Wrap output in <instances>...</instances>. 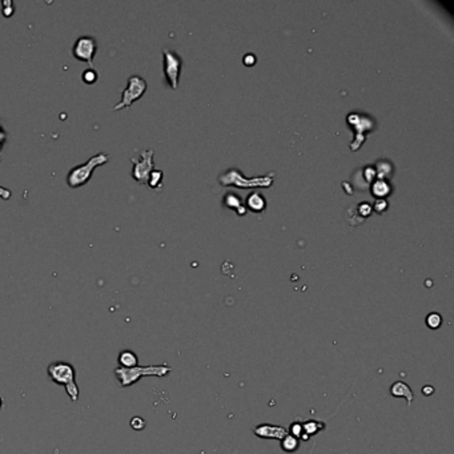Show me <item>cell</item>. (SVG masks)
Listing matches in <instances>:
<instances>
[{"label": "cell", "instance_id": "6da1fadb", "mask_svg": "<svg viewBox=\"0 0 454 454\" xmlns=\"http://www.w3.org/2000/svg\"><path fill=\"white\" fill-rule=\"evenodd\" d=\"M172 372V368L169 365H147V366H140L137 365L135 368H118L115 369L114 373L118 381L120 382L121 388H128V386L136 384L141 377H160L163 378L168 376Z\"/></svg>", "mask_w": 454, "mask_h": 454}, {"label": "cell", "instance_id": "7a4b0ae2", "mask_svg": "<svg viewBox=\"0 0 454 454\" xmlns=\"http://www.w3.org/2000/svg\"><path fill=\"white\" fill-rule=\"evenodd\" d=\"M109 159H111V154L99 152L97 154H93L92 157H90L86 163L79 164L76 167L71 168L65 177L67 185L69 188H80V186L86 185L87 182L91 180L93 171L108 163Z\"/></svg>", "mask_w": 454, "mask_h": 454}, {"label": "cell", "instance_id": "3957f363", "mask_svg": "<svg viewBox=\"0 0 454 454\" xmlns=\"http://www.w3.org/2000/svg\"><path fill=\"white\" fill-rule=\"evenodd\" d=\"M48 376L55 384H59L65 388L67 394L73 402L79 400V386L76 384V370L72 363L65 361H55L51 363L47 368Z\"/></svg>", "mask_w": 454, "mask_h": 454}, {"label": "cell", "instance_id": "277c9868", "mask_svg": "<svg viewBox=\"0 0 454 454\" xmlns=\"http://www.w3.org/2000/svg\"><path fill=\"white\" fill-rule=\"evenodd\" d=\"M274 173L269 172L264 177H254V179H245L237 169H228L218 176V182L223 185H236L241 188H252V186H263L268 188L272 185Z\"/></svg>", "mask_w": 454, "mask_h": 454}, {"label": "cell", "instance_id": "5b68a950", "mask_svg": "<svg viewBox=\"0 0 454 454\" xmlns=\"http://www.w3.org/2000/svg\"><path fill=\"white\" fill-rule=\"evenodd\" d=\"M147 82L139 75H132L128 79L127 87L125 90L121 92V100L119 101L118 104H115V107L112 109L114 111H121V109L129 108L133 103L139 99L143 97V95L147 91Z\"/></svg>", "mask_w": 454, "mask_h": 454}, {"label": "cell", "instance_id": "8992f818", "mask_svg": "<svg viewBox=\"0 0 454 454\" xmlns=\"http://www.w3.org/2000/svg\"><path fill=\"white\" fill-rule=\"evenodd\" d=\"M153 150H141L137 157H132V179L139 184H147L150 175L154 169Z\"/></svg>", "mask_w": 454, "mask_h": 454}, {"label": "cell", "instance_id": "52a82bcc", "mask_svg": "<svg viewBox=\"0 0 454 454\" xmlns=\"http://www.w3.org/2000/svg\"><path fill=\"white\" fill-rule=\"evenodd\" d=\"M163 60H164V75L168 82L169 87L176 90L179 86V77H180V71H182V60L176 54L175 51L164 48L163 50Z\"/></svg>", "mask_w": 454, "mask_h": 454}, {"label": "cell", "instance_id": "ba28073f", "mask_svg": "<svg viewBox=\"0 0 454 454\" xmlns=\"http://www.w3.org/2000/svg\"><path fill=\"white\" fill-rule=\"evenodd\" d=\"M97 52V40L93 36H80L72 47V56L87 64L93 63Z\"/></svg>", "mask_w": 454, "mask_h": 454}, {"label": "cell", "instance_id": "9c48e42d", "mask_svg": "<svg viewBox=\"0 0 454 454\" xmlns=\"http://www.w3.org/2000/svg\"><path fill=\"white\" fill-rule=\"evenodd\" d=\"M348 121H349L352 125H354V127H356V131H357V135L354 137V141L350 144V148L353 151H356L359 150L360 146L363 144V141L365 140L363 132L372 129V128L374 127V121H373L370 118H368V116H361V115L357 114H350L349 116H348Z\"/></svg>", "mask_w": 454, "mask_h": 454}, {"label": "cell", "instance_id": "30bf717a", "mask_svg": "<svg viewBox=\"0 0 454 454\" xmlns=\"http://www.w3.org/2000/svg\"><path fill=\"white\" fill-rule=\"evenodd\" d=\"M254 436L265 440H280L281 441L284 437L288 434L285 426L280 425H271V424H260L257 426L253 427Z\"/></svg>", "mask_w": 454, "mask_h": 454}, {"label": "cell", "instance_id": "8fae6325", "mask_svg": "<svg viewBox=\"0 0 454 454\" xmlns=\"http://www.w3.org/2000/svg\"><path fill=\"white\" fill-rule=\"evenodd\" d=\"M389 393H391V395H393L394 398H401V397L405 398L408 406H410L414 400L413 391H412V389H410V386H409L408 384L404 381H395L394 384L391 386Z\"/></svg>", "mask_w": 454, "mask_h": 454}, {"label": "cell", "instance_id": "7c38bea8", "mask_svg": "<svg viewBox=\"0 0 454 454\" xmlns=\"http://www.w3.org/2000/svg\"><path fill=\"white\" fill-rule=\"evenodd\" d=\"M118 363L120 365V368H135L139 363V359H137V354L132 350H123L119 353Z\"/></svg>", "mask_w": 454, "mask_h": 454}, {"label": "cell", "instance_id": "4fadbf2b", "mask_svg": "<svg viewBox=\"0 0 454 454\" xmlns=\"http://www.w3.org/2000/svg\"><path fill=\"white\" fill-rule=\"evenodd\" d=\"M246 207L250 209V211H253V212H261L265 209L267 207V203H265V197L263 195H260L257 192H253V193H250L248 196V199H246Z\"/></svg>", "mask_w": 454, "mask_h": 454}, {"label": "cell", "instance_id": "5bb4252c", "mask_svg": "<svg viewBox=\"0 0 454 454\" xmlns=\"http://www.w3.org/2000/svg\"><path fill=\"white\" fill-rule=\"evenodd\" d=\"M241 203H242V201H241L240 197H239L236 193H232V192L231 193H227L225 197H224V204L227 205L228 208L236 209L239 214H245L246 208L241 204Z\"/></svg>", "mask_w": 454, "mask_h": 454}, {"label": "cell", "instance_id": "9a60e30c", "mask_svg": "<svg viewBox=\"0 0 454 454\" xmlns=\"http://www.w3.org/2000/svg\"><path fill=\"white\" fill-rule=\"evenodd\" d=\"M325 426H327V424L324 423V421H320V420H308V421H304V423H303L304 433L309 437L317 434L318 431L325 429Z\"/></svg>", "mask_w": 454, "mask_h": 454}, {"label": "cell", "instance_id": "2e32d148", "mask_svg": "<svg viewBox=\"0 0 454 454\" xmlns=\"http://www.w3.org/2000/svg\"><path fill=\"white\" fill-rule=\"evenodd\" d=\"M299 448H300V440L289 434V433L281 440V449L285 453H295L299 450Z\"/></svg>", "mask_w": 454, "mask_h": 454}, {"label": "cell", "instance_id": "e0dca14e", "mask_svg": "<svg viewBox=\"0 0 454 454\" xmlns=\"http://www.w3.org/2000/svg\"><path fill=\"white\" fill-rule=\"evenodd\" d=\"M147 185L150 186L151 189L159 191L160 188L163 186V172L160 169H153L150 175L148 182H147Z\"/></svg>", "mask_w": 454, "mask_h": 454}, {"label": "cell", "instance_id": "ac0fdd59", "mask_svg": "<svg viewBox=\"0 0 454 454\" xmlns=\"http://www.w3.org/2000/svg\"><path fill=\"white\" fill-rule=\"evenodd\" d=\"M372 192L373 195L377 196V197H384V196L391 193V185L385 180H378L372 185Z\"/></svg>", "mask_w": 454, "mask_h": 454}, {"label": "cell", "instance_id": "d6986e66", "mask_svg": "<svg viewBox=\"0 0 454 454\" xmlns=\"http://www.w3.org/2000/svg\"><path fill=\"white\" fill-rule=\"evenodd\" d=\"M425 323H426L429 329L436 331V329L441 328V325H442V317H441L440 313H437V312H431V313H429L426 316Z\"/></svg>", "mask_w": 454, "mask_h": 454}, {"label": "cell", "instance_id": "ffe728a7", "mask_svg": "<svg viewBox=\"0 0 454 454\" xmlns=\"http://www.w3.org/2000/svg\"><path fill=\"white\" fill-rule=\"evenodd\" d=\"M82 79L86 84H95L97 82V79H99V73L93 68H87L83 71Z\"/></svg>", "mask_w": 454, "mask_h": 454}, {"label": "cell", "instance_id": "44dd1931", "mask_svg": "<svg viewBox=\"0 0 454 454\" xmlns=\"http://www.w3.org/2000/svg\"><path fill=\"white\" fill-rule=\"evenodd\" d=\"M289 434H292L296 438H299L301 440V437L304 434V429H303V423L300 421H295V423H292V425L289 426V431H288Z\"/></svg>", "mask_w": 454, "mask_h": 454}, {"label": "cell", "instance_id": "7402d4cb", "mask_svg": "<svg viewBox=\"0 0 454 454\" xmlns=\"http://www.w3.org/2000/svg\"><path fill=\"white\" fill-rule=\"evenodd\" d=\"M131 427L133 430H143L144 427H146V421H144V418L139 417V416H135V417H132L131 420Z\"/></svg>", "mask_w": 454, "mask_h": 454}, {"label": "cell", "instance_id": "603a6c76", "mask_svg": "<svg viewBox=\"0 0 454 454\" xmlns=\"http://www.w3.org/2000/svg\"><path fill=\"white\" fill-rule=\"evenodd\" d=\"M11 197H12V192L7 189V188L0 186V199H3L4 201H8Z\"/></svg>", "mask_w": 454, "mask_h": 454}, {"label": "cell", "instance_id": "cb8c5ba5", "mask_svg": "<svg viewBox=\"0 0 454 454\" xmlns=\"http://www.w3.org/2000/svg\"><path fill=\"white\" fill-rule=\"evenodd\" d=\"M7 132L4 131V128H3V124L0 121V150H3V147H4V143L7 140Z\"/></svg>", "mask_w": 454, "mask_h": 454}, {"label": "cell", "instance_id": "d4e9b609", "mask_svg": "<svg viewBox=\"0 0 454 454\" xmlns=\"http://www.w3.org/2000/svg\"><path fill=\"white\" fill-rule=\"evenodd\" d=\"M423 394L424 395H426V397H429V395H431L433 394V393H434V388H433V386L431 385H425L423 388Z\"/></svg>", "mask_w": 454, "mask_h": 454}, {"label": "cell", "instance_id": "484cf974", "mask_svg": "<svg viewBox=\"0 0 454 454\" xmlns=\"http://www.w3.org/2000/svg\"><path fill=\"white\" fill-rule=\"evenodd\" d=\"M254 61H256V58H254L252 54L246 55L245 58H244V63H245L246 65H253Z\"/></svg>", "mask_w": 454, "mask_h": 454}, {"label": "cell", "instance_id": "4316f807", "mask_svg": "<svg viewBox=\"0 0 454 454\" xmlns=\"http://www.w3.org/2000/svg\"><path fill=\"white\" fill-rule=\"evenodd\" d=\"M374 208H376V211H378V212H381L382 209L386 208V203L384 200H377L376 201V207H374Z\"/></svg>", "mask_w": 454, "mask_h": 454}, {"label": "cell", "instance_id": "83f0119b", "mask_svg": "<svg viewBox=\"0 0 454 454\" xmlns=\"http://www.w3.org/2000/svg\"><path fill=\"white\" fill-rule=\"evenodd\" d=\"M3 406V400H1V397H0V408Z\"/></svg>", "mask_w": 454, "mask_h": 454}, {"label": "cell", "instance_id": "f1b7e54d", "mask_svg": "<svg viewBox=\"0 0 454 454\" xmlns=\"http://www.w3.org/2000/svg\"><path fill=\"white\" fill-rule=\"evenodd\" d=\"M0 152H1V150H0Z\"/></svg>", "mask_w": 454, "mask_h": 454}]
</instances>
